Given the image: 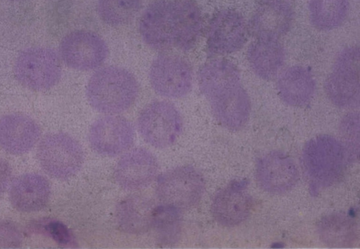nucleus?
<instances>
[{
  "label": "nucleus",
  "instance_id": "obj_12",
  "mask_svg": "<svg viewBox=\"0 0 360 249\" xmlns=\"http://www.w3.org/2000/svg\"><path fill=\"white\" fill-rule=\"evenodd\" d=\"M259 186L272 194L290 191L299 179V172L294 160L285 153L271 151L262 156L256 165Z\"/></svg>",
  "mask_w": 360,
  "mask_h": 249
},
{
  "label": "nucleus",
  "instance_id": "obj_22",
  "mask_svg": "<svg viewBox=\"0 0 360 249\" xmlns=\"http://www.w3.org/2000/svg\"><path fill=\"white\" fill-rule=\"evenodd\" d=\"M317 232L321 241L332 248L351 247L359 236L356 222L344 213H333L321 218Z\"/></svg>",
  "mask_w": 360,
  "mask_h": 249
},
{
  "label": "nucleus",
  "instance_id": "obj_18",
  "mask_svg": "<svg viewBox=\"0 0 360 249\" xmlns=\"http://www.w3.org/2000/svg\"><path fill=\"white\" fill-rule=\"evenodd\" d=\"M293 13L282 0H264L257 7L250 23V31L256 38L278 39L292 24Z\"/></svg>",
  "mask_w": 360,
  "mask_h": 249
},
{
  "label": "nucleus",
  "instance_id": "obj_29",
  "mask_svg": "<svg viewBox=\"0 0 360 249\" xmlns=\"http://www.w3.org/2000/svg\"><path fill=\"white\" fill-rule=\"evenodd\" d=\"M46 229L58 243L67 245L73 242V236L70 231L60 222H50L46 226Z\"/></svg>",
  "mask_w": 360,
  "mask_h": 249
},
{
  "label": "nucleus",
  "instance_id": "obj_30",
  "mask_svg": "<svg viewBox=\"0 0 360 249\" xmlns=\"http://www.w3.org/2000/svg\"><path fill=\"white\" fill-rule=\"evenodd\" d=\"M12 177V169L5 160L0 159V196H1L10 184Z\"/></svg>",
  "mask_w": 360,
  "mask_h": 249
},
{
  "label": "nucleus",
  "instance_id": "obj_17",
  "mask_svg": "<svg viewBox=\"0 0 360 249\" xmlns=\"http://www.w3.org/2000/svg\"><path fill=\"white\" fill-rule=\"evenodd\" d=\"M158 162L155 156L143 148L135 149L125 155L115 170L117 183L127 190L146 187L155 179Z\"/></svg>",
  "mask_w": 360,
  "mask_h": 249
},
{
  "label": "nucleus",
  "instance_id": "obj_16",
  "mask_svg": "<svg viewBox=\"0 0 360 249\" xmlns=\"http://www.w3.org/2000/svg\"><path fill=\"white\" fill-rule=\"evenodd\" d=\"M41 130L30 117L13 113L0 119V147L13 155L29 152L37 143Z\"/></svg>",
  "mask_w": 360,
  "mask_h": 249
},
{
  "label": "nucleus",
  "instance_id": "obj_28",
  "mask_svg": "<svg viewBox=\"0 0 360 249\" xmlns=\"http://www.w3.org/2000/svg\"><path fill=\"white\" fill-rule=\"evenodd\" d=\"M22 242V235L12 223L0 222V247H18Z\"/></svg>",
  "mask_w": 360,
  "mask_h": 249
},
{
  "label": "nucleus",
  "instance_id": "obj_20",
  "mask_svg": "<svg viewBox=\"0 0 360 249\" xmlns=\"http://www.w3.org/2000/svg\"><path fill=\"white\" fill-rule=\"evenodd\" d=\"M278 92L286 104L295 108L306 106L312 99L316 84L311 72L302 66L285 70L278 81Z\"/></svg>",
  "mask_w": 360,
  "mask_h": 249
},
{
  "label": "nucleus",
  "instance_id": "obj_23",
  "mask_svg": "<svg viewBox=\"0 0 360 249\" xmlns=\"http://www.w3.org/2000/svg\"><path fill=\"white\" fill-rule=\"evenodd\" d=\"M153 201L143 196H134L123 200L117 208V220L127 232L141 234L152 227Z\"/></svg>",
  "mask_w": 360,
  "mask_h": 249
},
{
  "label": "nucleus",
  "instance_id": "obj_14",
  "mask_svg": "<svg viewBox=\"0 0 360 249\" xmlns=\"http://www.w3.org/2000/svg\"><path fill=\"white\" fill-rule=\"evenodd\" d=\"M134 130L124 117L108 116L96 121L89 132L92 148L99 154L116 156L127 151L134 143Z\"/></svg>",
  "mask_w": 360,
  "mask_h": 249
},
{
  "label": "nucleus",
  "instance_id": "obj_27",
  "mask_svg": "<svg viewBox=\"0 0 360 249\" xmlns=\"http://www.w3.org/2000/svg\"><path fill=\"white\" fill-rule=\"evenodd\" d=\"M340 132L351 154L358 158L359 153V115L351 113L340 124Z\"/></svg>",
  "mask_w": 360,
  "mask_h": 249
},
{
  "label": "nucleus",
  "instance_id": "obj_15",
  "mask_svg": "<svg viewBox=\"0 0 360 249\" xmlns=\"http://www.w3.org/2000/svg\"><path fill=\"white\" fill-rule=\"evenodd\" d=\"M247 186L246 181H235L217 193L212 204V212L219 224L234 226L249 217L253 200Z\"/></svg>",
  "mask_w": 360,
  "mask_h": 249
},
{
  "label": "nucleus",
  "instance_id": "obj_11",
  "mask_svg": "<svg viewBox=\"0 0 360 249\" xmlns=\"http://www.w3.org/2000/svg\"><path fill=\"white\" fill-rule=\"evenodd\" d=\"M150 82L159 95L169 98H179L191 91L193 72L187 62L181 58L162 55L151 65Z\"/></svg>",
  "mask_w": 360,
  "mask_h": 249
},
{
  "label": "nucleus",
  "instance_id": "obj_13",
  "mask_svg": "<svg viewBox=\"0 0 360 249\" xmlns=\"http://www.w3.org/2000/svg\"><path fill=\"white\" fill-rule=\"evenodd\" d=\"M248 30L243 18L233 11L219 13L212 19L208 30L207 47L214 56L239 51L247 41Z\"/></svg>",
  "mask_w": 360,
  "mask_h": 249
},
{
  "label": "nucleus",
  "instance_id": "obj_3",
  "mask_svg": "<svg viewBox=\"0 0 360 249\" xmlns=\"http://www.w3.org/2000/svg\"><path fill=\"white\" fill-rule=\"evenodd\" d=\"M139 95V84L128 70L106 67L98 70L90 79L87 97L97 111L111 115L129 109Z\"/></svg>",
  "mask_w": 360,
  "mask_h": 249
},
{
  "label": "nucleus",
  "instance_id": "obj_1",
  "mask_svg": "<svg viewBox=\"0 0 360 249\" xmlns=\"http://www.w3.org/2000/svg\"><path fill=\"white\" fill-rule=\"evenodd\" d=\"M202 29L201 12L193 0H158L146 10L139 24L144 42L158 51H188Z\"/></svg>",
  "mask_w": 360,
  "mask_h": 249
},
{
  "label": "nucleus",
  "instance_id": "obj_31",
  "mask_svg": "<svg viewBox=\"0 0 360 249\" xmlns=\"http://www.w3.org/2000/svg\"><path fill=\"white\" fill-rule=\"evenodd\" d=\"M13 1H20V0H13Z\"/></svg>",
  "mask_w": 360,
  "mask_h": 249
},
{
  "label": "nucleus",
  "instance_id": "obj_26",
  "mask_svg": "<svg viewBox=\"0 0 360 249\" xmlns=\"http://www.w3.org/2000/svg\"><path fill=\"white\" fill-rule=\"evenodd\" d=\"M152 227L162 243L167 245L176 243L181 231V210L164 204L155 207Z\"/></svg>",
  "mask_w": 360,
  "mask_h": 249
},
{
  "label": "nucleus",
  "instance_id": "obj_6",
  "mask_svg": "<svg viewBox=\"0 0 360 249\" xmlns=\"http://www.w3.org/2000/svg\"><path fill=\"white\" fill-rule=\"evenodd\" d=\"M360 53L358 47L343 50L328 75L326 93L330 101L340 108H350L359 103Z\"/></svg>",
  "mask_w": 360,
  "mask_h": 249
},
{
  "label": "nucleus",
  "instance_id": "obj_2",
  "mask_svg": "<svg viewBox=\"0 0 360 249\" xmlns=\"http://www.w3.org/2000/svg\"><path fill=\"white\" fill-rule=\"evenodd\" d=\"M200 89L218 122L229 130L242 129L248 122L250 102L236 68L226 60L206 63L198 75Z\"/></svg>",
  "mask_w": 360,
  "mask_h": 249
},
{
  "label": "nucleus",
  "instance_id": "obj_9",
  "mask_svg": "<svg viewBox=\"0 0 360 249\" xmlns=\"http://www.w3.org/2000/svg\"><path fill=\"white\" fill-rule=\"evenodd\" d=\"M138 128L147 143L163 148L176 141L182 132L183 121L173 104L156 101L141 112L138 120Z\"/></svg>",
  "mask_w": 360,
  "mask_h": 249
},
{
  "label": "nucleus",
  "instance_id": "obj_21",
  "mask_svg": "<svg viewBox=\"0 0 360 249\" xmlns=\"http://www.w3.org/2000/svg\"><path fill=\"white\" fill-rule=\"evenodd\" d=\"M248 58L251 68L259 77L271 80L283 67L285 53L278 39L257 38L249 48Z\"/></svg>",
  "mask_w": 360,
  "mask_h": 249
},
{
  "label": "nucleus",
  "instance_id": "obj_25",
  "mask_svg": "<svg viewBox=\"0 0 360 249\" xmlns=\"http://www.w3.org/2000/svg\"><path fill=\"white\" fill-rule=\"evenodd\" d=\"M143 0H98V11L106 25L118 27L129 23L139 13Z\"/></svg>",
  "mask_w": 360,
  "mask_h": 249
},
{
  "label": "nucleus",
  "instance_id": "obj_7",
  "mask_svg": "<svg viewBox=\"0 0 360 249\" xmlns=\"http://www.w3.org/2000/svg\"><path fill=\"white\" fill-rule=\"evenodd\" d=\"M37 155L44 170L59 179H67L75 175L84 160L79 143L63 133L45 137L40 143Z\"/></svg>",
  "mask_w": 360,
  "mask_h": 249
},
{
  "label": "nucleus",
  "instance_id": "obj_10",
  "mask_svg": "<svg viewBox=\"0 0 360 249\" xmlns=\"http://www.w3.org/2000/svg\"><path fill=\"white\" fill-rule=\"evenodd\" d=\"M60 53L69 68L79 71H91L100 68L105 62L109 50L99 35L81 30L73 32L63 39Z\"/></svg>",
  "mask_w": 360,
  "mask_h": 249
},
{
  "label": "nucleus",
  "instance_id": "obj_24",
  "mask_svg": "<svg viewBox=\"0 0 360 249\" xmlns=\"http://www.w3.org/2000/svg\"><path fill=\"white\" fill-rule=\"evenodd\" d=\"M348 11V0H310V18L318 30L330 31L339 27Z\"/></svg>",
  "mask_w": 360,
  "mask_h": 249
},
{
  "label": "nucleus",
  "instance_id": "obj_5",
  "mask_svg": "<svg viewBox=\"0 0 360 249\" xmlns=\"http://www.w3.org/2000/svg\"><path fill=\"white\" fill-rule=\"evenodd\" d=\"M14 72L18 81L24 87L37 91L49 90L61 79V60L52 49H30L19 56Z\"/></svg>",
  "mask_w": 360,
  "mask_h": 249
},
{
  "label": "nucleus",
  "instance_id": "obj_19",
  "mask_svg": "<svg viewBox=\"0 0 360 249\" xmlns=\"http://www.w3.org/2000/svg\"><path fill=\"white\" fill-rule=\"evenodd\" d=\"M51 185L42 175L30 173L22 175L13 182L10 199L18 210L32 212L41 210L49 203Z\"/></svg>",
  "mask_w": 360,
  "mask_h": 249
},
{
  "label": "nucleus",
  "instance_id": "obj_4",
  "mask_svg": "<svg viewBox=\"0 0 360 249\" xmlns=\"http://www.w3.org/2000/svg\"><path fill=\"white\" fill-rule=\"evenodd\" d=\"M302 164L311 190L317 192L341 179L346 167V151L334 137L317 136L305 144Z\"/></svg>",
  "mask_w": 360,
  "mask_h": 249
},
{
  "label": "nucleus",
  "instance_id": "obj_8",
  "mask_svg": "<svg viewBox=\"0 0 360 249\" xmlns=\"http://www.w3.org/2000/svg\"><path fill=\"white\" fill-rule=\"evenodd\" d=\"M157 194L167 205L180 210L197 205L205 191L201 174L191 166H182L169 170L158 179Z\"/></svg>",
  "mask_w": 360,
  "mask_h": 249
}]
</instances>
